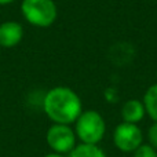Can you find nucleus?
<instances>
[{
  "instance_id": "1",
  "label": "nucleus",
  "mask_w": 157,
  "mask_h": 157,
  "mask_svg": "<svg viewBox=\"0 0 157 157\" xmlns=\"http://www.w3.org/2000/svg\"><path fill=\"white\" fill-rule=\"evenodd\" d=\"M43 110L46 116L57 124H75L83 112L80 97L72 88L58 86L48 90L43 99Z\"/></svg>"
},
{
  "instance_id": "2",
  "label": "nucleus",
  "mask_w": 157,
  "mask_h": 157,
  "mask_svg": "<svg viewBox=\"0 0 157 157\" xmlns=\"http://www.w3.org/2000/svg\"><path fill=\"white\" fill-rule=\"evenodd\" d=\"M75 134L80 144L98 145L106 132V123L97 110H83L75 121Z\"/></svg>"
},
{
  "instance_id": "3",
  "label": "nucleus",
  "mask_w": 157,
  "mask_h": 157,
  "mask_svg": "<svg viewBox=\"0 0 157 157\" xmlns=\"http://www.w3.org/2000/svg\"><path fill=\"white\" fill-rule=\"evenodd\" d=\"M21 13L29 25L36 28H48L58 17L54 0H22Z\"/></svg>"
},
{
  "instance_id": "4",
  "label": "nucleus",
  "mask_w": 157,
  "mask_h": 157,
  "mask_svg": "<svg viewBox=\"0 0 157 157\" xmlns=\"http://www.w3.org/2000/svg\"><path fill=\"white\" fill-rule=\"evenodd\" d=\"M76 134L68 124H54L47 130L46 141L48 147L58 155H69L76 146Z\"/></svg>"
},
{
  "instance_id": "5",
  "label": "nucleus",
  "mask_w": 157,
  "mask_h": 157,
  "mask_svg": "<svg viewBox=\"0 0 157 157\" xmlns=\"http://www.w3.org/2000/svg\"><path fill=\"white\" fill-rule=\"evenodd\" d=\"M114 146L124 153H132L138 146L144 144V134L138 124L120 123L113 132Z\"/></svg>"
},
{
  "instance_id": "6",
  "label": "nucleus",
  "mask_w": 157,
  "mask_h": 157,
  "mask_svg": "<svg viewBox=\"0 0 157 157\" xmlns=\"http://www.w3.org/2000/svg\"><path fill=\"white\" fill-rule=\"evenodd\" d=\"M24 39V26L18 21H4L0 24V47L14 48Z\"/></svg>"
},
{
  "instance_id": "7",
  "label": "nucleus",
  "mask_w": 157,
  "mask_h": 157,
  "mask_svg": "<svg viewBox=\"0 0 157 157\" xmlns=\"http://www.w3.org/2000/svg\"><path fill=\"white\" fill-rule=\"evenodd\" d=\"M146 114L145 105L139 99H128L121 108V119L124 123L138 124Z\"/></svg>"
},
{
  "instance_id": "8",
  "label": "nucleus",
  "mask_w": 157,
  "mask_h": 157,
  "mask_svg": "<svg viewBox=\"0 0 157 157\" xmlns=\"http://www.w3.org/2000/svg\"><path fill=\"white\" fill-rule=\"evenodd\" d=\"M142 102H144L145 110L149 114V117L153 121H157V83L146 90Z\"/></svg>"
},
{
  "instance_id": "9",
  "label": "nucleus",
  "mask_w": 157,
  "mask_h": 157,
  "mask_svg": "<svg viewBox=\"0 0 157 157\" xmlns=\"http://www.w3.org/2000/svg\"><path fill=\"white\" fill-rule=\"evenodd\" d=\"M66 157H106V155L98 145L80 144L76 145Z\"/></svg>"
},
{
  "instance_id": "10",
  "label": "nucleus",
  "mask_w": 157,
  "mask_h": 157,
  "mask_svg": "<svg viewBox=\"0 0 157 157\" xmlns=\"http://www.w3.org/2000/svg\"><path fill=\"white\" fill-rule=\"evenodd\" d=\"M132 157H157V150L149 144H142L132 152Z\"/></svg>"
},
{
  "instance_id": "11",
  "label": "nucleus",
  "mask_w": 157,
  "mask_h": 157,
  "mask_svg": "<svg viewBox=\"0 0 157 157\" xmlns=\"http://www.w3.org/2000/svg\"><path fill=\"white\" fill-rule=\"evenodd\" d=\"M147 141L149 145L157 150V121H155L147 130Z\"/></svg>"
},
{
  "instance_id": "12",
  "label": "nucleus",
  "mask_w": 157,
  "mask_h": 157,
  "mask_svg": "<svg viewBox=\"0 0 157 157\" xmlns=\"http://www.w3.org/2000/svg\"><path fill=\"white\" fill-rule=\"evenodd\" d=\"M44 157H66V156H65V155H58V153L51 152V153H48V155H46Z\"/></svg>"
},
{
  "instance_id": "13",
  "label": "nucleus",
  "mask_w": 157,
  "mask_h": 157,
  "mask_svg": "<svg viewBox=\"0 0 157 157\" xmlns=\"http://www.w3.org/2000/svg\"><path fill=\"white\" fill-rule=\"evenodd\" d=\"M14 2H15V0H0V6H8Z\"/></svg>"
},
{
  "instance_id": "14",
  "label": "nucleus",
  "mask_w": 157,
  "mask_h": 157,
  "mask_svg": "<svg viewBox=\"0 0 157 157\" xmlns=\"http://www.w3.org/2000/svg\"><path fill=\"white\" fill-rule=\"evenodd\" d=\"M0 51H2V47H0Z\"/></svg>"
}]
</instances>
